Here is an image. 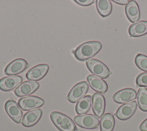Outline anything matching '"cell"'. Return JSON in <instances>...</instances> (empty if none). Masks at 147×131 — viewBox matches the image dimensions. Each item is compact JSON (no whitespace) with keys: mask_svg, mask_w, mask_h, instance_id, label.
I'll return each instance as SVG.
<instances>
[{"mask_svg":"<svg viewBox=\"0 0 147 131\" xmlns=\"http://www.w3.org/2000/svg\"><path fill=\"white\" fill-rule=\"evenodd\" d=\"M129 33L133 37H139L147 33V21H140L132 24L129 28Z\"/></svg>","mask_w":147,"mask_h":131,"instance_id":"obj_18","label":"cell"},{"mask_svg":"<svg viewBox=\"0 0 147 131\" xmlns=\"http://www.w3.org/2000/svg\"><path fill=\"white\" fill-rule=\"evenodd\" d=\"M92 103L91 95H86L79 100L75 106V110L78 114L81 115L87 113L90 109Z\"/></svg>","mask_w":147,"mask_h":131,"instance_id":"obj_19","label":"cell"},{"mask_svg":"<svg viewBox=\"0 0 147 131\" xmlns=\"http://www.w3.org/2000/svg\"><path fill=\"white\" fill-rule=\"evenodd\" d=\"M127 18L131 23H137L140 19V12L138 4L134 1H130L125 7Z\"/></svg>","mask_w":147,"mask_h":131,"instance_id":"obj_17","label":"cell"},{"mask_svg":"<svg viewBox=\"0 0 147 131\" xmlns=\"http://www.w3.org/2000/svg\"><path fill=\"white\" fill-rule=\"evenodd\" d=\"M99 123L100 131H113L115 125L113 115L110 113L105 114L101 117Z\"/></svg>","mask_w":147,"mask_h":131,"instance_id":"obj_20","label":"cell"},{"mask_svg":"<svg viewBox=\"0 0 147 131\" xmlns=\"http://www.w3.org/2000/svg\"><path fill=\"white\" fill-rule=\"evenodd\" d=\"M49 68V67L47 64L37 65L28 71L26 77L29 81H38L47 74Z\"/></svg>","mask_w":147,"mask_h":131,"instance_id":"obj_12","label":"cell"},{"mask_svg":"<svg viewBox=\"0 0 147 131\" xmlns=\"http://www.w3.org/2000/svg\"><path fill=\"white\" fill-rule=\"evenodd\" d=\"M28 65L27 62L22 58H18L10 62L5 68L4 72L6 75H16L25 70Z\"/></svg>","mask_w":147,"mask_h":131,"instance_id":"obj_10","label":"cell"},{"mask_svg":"<svg viewBox=\"0 0 147 131\" xmlns=\"http://www.w3.org/2000/svg\"><path fill=\"white\" fill-rule=\"evenodd\" d=\"M96 6L99 14L105 17L108 16L112 11V5L109 0H96Z\"/></svg>","mask_w":147,"mask_h":131,"instance_id":"obj_21","label":"cell"},{"mask_svg":"<svg viewBox=\"0 0 147 131\" xmlns=\"http://www.w3.org/2000/svg\"><path fill=\"white\" fill-rule=\"evenodd\" d=\"M139 129L141 131H147V118L141 123Z\"/></svg>","mask_w":147,"mask_h":131,"instance_id":"obj_26","label":"cell"},{"mask_svg":"<svg viewBox=\"0 0 147 131\" xmlns=\"http://www.w3.org/2000/svg\"><path fill=\"white\" fill-rule=\"evenodd\" d=\"M44 104V100L36 96H28L20 98L18 101L20 107L25 111L30 110L41 107Z\"/></svg>","mask_w":147,"mask_h":131,"instance_id":"obj_6","label":"cell"},{"mask_svg":"<svg viewBox=\"0 0 147 131\" xmlns=\"http://www.w3.org/2000/svg\"><path fill=\"white\" fill-rule=\"evenodd\" d=\"M92 108L94 114L98 118H101L105 110V99L101 93H95L92 97Z\"/></svg>","mask_w":147,"mask_h":131,"instance_id":"obj_14","label":"cell"},{"mask_svg":"<svg viewBox=\"0 0 147 131\" xmlns=\"http://www.w3.org/2000/svg\"><path fill=\"white\" fill-rule=\"evenodd\" d=\"M87 80L91 88L98 93H103L107 91V84L102 78L94 75L89 74L87 77Z\"/></svg>","mask_w":147,"mask_h":131,"instance_id":"obj_16","label":"cell"},{"mask_svg":"<svg viewBox=\"0 0 147 131\" xmlns=\"http://www.w3.org/2000/svg\"><path fill=\"white\" fill-rule=\"evenodd\" d=\"M137 108L136 101L127 102L121 105L117 110L115 116L121 120H126L130 118L135 113Z\"/></svg>","mask_w":147,"mask_h":131,"instance_id":"obj_7","label":"cell"},{"mask_svg":"<svg viewBox=\"0 0 147 131\" xmlns=\"http://www.w3.org/2000/svg\"><path fill=\"white\" fill-rule=\"evenodd\" d=\"M50 118L55 126L60 131H75L76 129L74 122L67 115L57 111H53Z\"/></svg>","mask_w":147,"mask_h":131,"instance_id":"obj_2","label":"cell"},{"mask_svg":"<svg viewBox=\"0 0 147 131\" xmlns=\"http://www.w3.org/2000/svg\"><path fill=\"white\" fill-rule=\"evenodd\" d=\"M134 61L140 69L147 72V56L139 54L136 55Z\"/></svg>","mask_w":147,"mask_h":131,"instance_id":"obj_23","label":"cell"},{"mask_svg":"<svg viewBox=\"0 0 147 131\" xmlns=\"http://www.w3.org/2000/svg\"><path fill=\"white\" fill-rule=\"evenodd\" d=\"M40 87L37 81H25L21 83L14 90V93L18 97H23L30 95L34 92Z\"/></svg>","mask_w":147,"mask_h":131,"instance_id":"obj_8","label":"cell"},{"mask_svg":"<svg viewBox=\"0 0 147 131\" xmlns=\"http://www.w3.org/2000/svg\"><path fill=\"white\" fill-rule=\"evenodd\" d=\"M74 2L79 5L87 6L93 3L94 2V0H75Z\"/></svg>","mask_w":147,"mask_h":131,"instance_id":"obj_25","label":"cell"},{"mask_svg":"<svg viewBox=\"0 0 147 131\" xmlns=\"http://www.w3.org/2000/svg\"><path fill=\"white\" fill-rule=\"evenodd\" d=\"M102 43L98 41H90L79 46L74 51L76 58L83 61L95 55L102 48Z\"/></svg>","mask_w":147,"mask_h":131,"instance_id":"obj_1","label":"cell"},{"mask_svg":"<svg viewBox=\"0 0 147 131\" xmlns=\"http://www.w3.org/2000/svg\"><path fill=\"white\" fill-rule=\"evenodd\" d=\"M136 91L130 88H126L117 92L113 97V100L117 103H124L133 100L137 98Z\"/></svg>","mask_w":147,"mask_h":131,"instance_id":"obj_11","label":"cell"},{"mask_svg":"<svg viewBox=\"0 0 147 131\" xmlns=\"http://www.w3.org/2000/svg\"><path fill=\"white\" fill-rule=\"evenodd\" d=\"M88 88V84L85 81L77 83L72 88L68 94L67 99L68 101L73 103L78 102L84 97L87 92Z\"/></svg>","mask_w":147,"mask_h":131,"instance_id":"obj_4","label":"cell"},{"mask_svg":"<svg viewBox=\"0 0 147 131\" xmlns=\"http://www.w3.org/2000/svg\"><path fill=\"white\" fill-rule=\"evenodd\" d=\"M136 84L140 87H147V72H143L136 78Z\"/></svg>","mask_w":147,"mask_h":131,"instance_id":"obj_24","label":"cell"},{"mask_svg":"<svg viewBox=\"0 0 147 131\" xmlns=\"http://www.w3.org/2000/svg\"><path fill=\"white\" fill-rule=\"evenodd\" d=\"M137 101L140 109L147 112V89L146 88L141 87L138 89Z\"/></svg>","mask_w":147,"mask_h":131,"instance_id":"obj_22","label":"cell"},{"mask_svg":"<svg viewBox=\"0 0 147 131\" xmlns=\"http://www.w3.org/2000/svg\"><path fill=\"white\" fill-rule=\"evenodd\" d=\"M22 81V77L16 75L7 76L0 79V89L9 91L17 87Z\"/></svg>","mask_w":147,"mask_h":131,"instance_id":"obj_13","label":"cell"},{"mask_svg":"<svg viewBox=\"0 0 147 131\" xmlns=\"http://www.w3.org/2000/svg\"><path fill=\"white\" fill-rule=\"evenodd\" d=\"M74 121L79 126L88 129H95L99 124V119L92 114L77 115L74 118Z\"/></svg>","mask_w":147,"mask_h":131,"instance_id":"obj_5","label":"cell"},{"mask_svg":"<svg viewBox=\"0 0 147 131\" xmlns=\"http://www.w3.org/2000/svg\"><path fill=\"white\" fill-rule=\"evenodd\" d=\"M86 63L88 70L95 76L100 78H106L111 74L107 66L98 59H90L86 61Z\"/></svg>","mask_w":147,"mask_h":131,"instance_id":"obj_3","label":"cell"},{"mask_svg":"<svg viewBox=\"0 0 147 131\" xmlns=\"http://www.w3.org/2000/svg\"><path fill=\"white\" fill-rule=\"evenodd\" d=\"M5 110L8 115L16 123H19L21 121L22 112L18 104L13 100L9 99L5 104Z\"/></svg>","mask_w":147,"mask_h":131,"instance_id":"obj_9","label":"cell"},{"mask_svg":"<svg viewBox=\"0 0 147 131\" xmlns=\"http://www.w3.org/2000/svg\"><path fill=\"white\" fill-rule=\"evenodd\" d=\"M113 1L117 4L121 5H127L129 2V1H127V0H113Z\"/></svg>","mask_w":147,"mask_h":131,"instance_id":"obj_27","label":"cell"},{"mask_svg":"<svg viewBox=\"0 0 147 131\" xmlns=\"http://www.w3.org/2000/svg\"><path fill=\"white\" fill-rule=\"evenodd\" d=\"M42 110L36 108L26 112L23 116L21 123L25 127H30L36 124L41 117Z\"/></svg>","mask_w":147,"mask_h":131,"instance_id":"obj_15","label":"cell"}]
</instances>
